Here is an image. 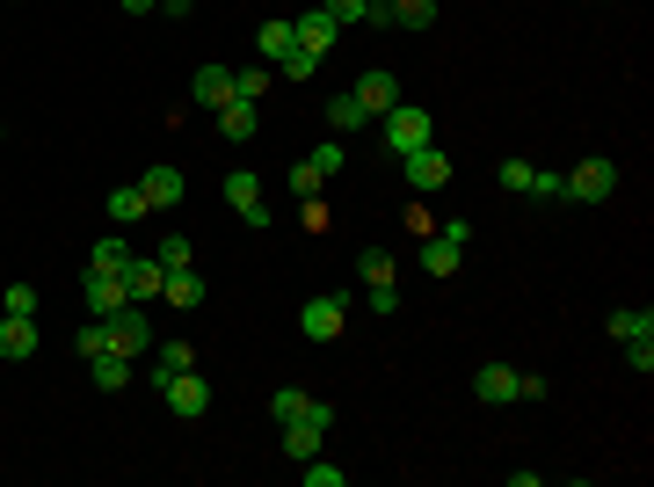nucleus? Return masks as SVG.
<instances>
[{
	"label": "nucleus",
	"mask_w": 654,
	"mask_h": 487,
	"mask_svg": "<svg viewBox=\"0 0 654 487\" xmlns=\"http://www.w3.org/2000/svg\"><path fill=\"white\" fill-rule=\"evenodd\" d=\"M379 131H386V146H393V153H414V146L436 139V117H430V109H414L408 95H400V103L379 117Z\"/></svg>",
	"instance_id": "1"
},
{
	"label": "nucleus",
	"mask_w": 654,
	"mask_h": 487,
	"mask_svg": "<svg viewBox=\"0 0 654 487\" xmlns=\"http://www.w3.org/2000/svg\"><path fill=\"white\" fill-rule=\"evenodd\" d=\"M611 190H619V160H603V153H589L582 168L560 174V197H574V204H603Z\"/></svg>",
	"instance_id": "2"
},
{
	"label": "nucleus",
	"mask_w": 654,
	"mask_h": 487,
	"mask_svg": "<svg viewBox=\"0 0 654 487\" xmlns=\"http://www.w3.org/2000/svg\"><path fill=\"white\" fill-rule=\"evenodd\" d=\"M342 320H349V298H342V292H320V298H306V306H298V335H306V342H335V335H342Z\"/></svg>",
	"instance_id": "3"
},
{
	"label": "nucleus",
	"mask_w": 654,
	"mask_h": 487,
	"mask_svg": "<svg viewBox=\"0 0 654 487\" xmlns=\"http://www.w3.org/2000/svg\"><path fill=\"white\" fill-rule=\"evenodd\" d=\"M327 422H335V407H327V401H313V415H298V422H276V430H284V458H298V466H306V458H320Z\"/></svg>",
	"instance_id": "4"
},
{
	"label": "nucleus",
	"mask_w": 654,
	"mask_h": 487,
	"mask_svg": "<svg viewBox=\"0 0 654 487\" xmlns=\"http://www.w3.org/2000/svg\"><path fill=\"white\" fill-rule=\"evenodd\" d=\"M160 401H168L182 422H197L211 407V379H204V371H175V379H160Z\"/></svg>",
	"instance_id": "5"
},
{
	"label": "nucleus",
	"mask_w": 654,
	"mask_h": 487,
	"mask_svg": "<svg viewBox=\"0 0 654 487\" xmlns=\"http://www.w3.org/2000/svg\"><path fill=\"white\" fill-rule=\"evenodd\" d=\"M103 328H109V349H124V357L154 349V320H146V306H131V298H124V306L103 320Z\"/></svg>",
	"instance_id": "6"
},
{
	"label": "nucleus",
	"mask_w": 654,
	"mask_h": 487,
	"mask_svg": "<svg viewBox=\"0 0 654 487\" xmlns=\"http://www.w3.org/2000/svg\"><path fill=\"white\" fill-rule=\"evenodd\" d=\"M81 298H87V320H109L131 292H124L117 269H87V277H81Z\"/></svg>",
	"instance_id": "7"
},
{
	"label": "nucleus",
	"mask_w": 654,
	"mask_h": 487,
	"mask_svg": "<svg viewBox=\"0 0 654 487\" xmlns=\"http://www.w3.org/2000/svg\"><path fill=\"white\" fill-rule=\"evenodd\" d=\"M292 30H298V44H306L313 59H335V44H342V22L327 15V8H306V15H292Z\"/></svg>",
	"instance_id": "8"
},
{
	"label": "nucleus",
	"mask_w": 654,
	"mask_h": 487,
	"mask_svg": "<svg viewBox=\"0 0 654 487\" xmlns=\"http://www.w3.org/2000/svg\"><path fill=\"white\" fill-rule=\"evenodd\" d=\"M225 204L241 211L247 226H270V219H276V211H270V197H262V182H255V174H241V168L225 174Z\"/></svg>",
	"instance_id": "9"
},
{
	"label": "nucleus",
	"mask_w": 654,
	"mask_h": 487,
	"mask_svg": "<svg viewBox=\"0 0 654 487\" xmlns=\"http://www.w3.org/2000/svg\"><path fill=\"white\" fill-rule=\"evenodd\" d=\"M349 95H357V103L371 109V117H386V109L400 103V81H393V73H386V66H363L357 81H349Z\"/></svg>",
	"instance_id": "10"
},
{
	"label": "nucleus",
	"mask_w": 654,
	"mask_h": 487,
	"mask_svg": "<svg viewBox=\"0 0 654 487\" xmlns=\"http://www.w3.org/2000/svg\"><path fill=\"white\" fill-rule=\"evenodd\" d=\"M400 160H408V190H422V197L451 182V160L436 153V139H430V146H414V153H400Z\"/></svg>",
	"instance_id": "11"
},
{
	"label": "nucleus",
	"mask_w": 654,
	"mask_h": 487,
	"mask_svg": "<svg viewBox=\"0 0 654 487\" xmlns=\"http://www.w3.org/2000/svg\"><path fill=\"white\" fill-rule=\"evenodd\" d=\"M473 401L517 407V371H509V364H481V371H473Z\"/></svg>",
	"instance_id": "12"
},
{
	"label": "nucleus",
	"mask_w": 654,
	"mask_h": 487,
	"mask_svg": "<svg viewBox=\"0 0 654 487\" xmlns=\"http://www.w3.org/2000/svg\"><path fill=\"white\" fill-rule=\"evenodd\" d=\"M320 124H327V131H335V139H349V131H363V124H379V117H371V109H363L357 95H349V87H342V95H327Z\"/></svg>",
	"instance_id": "13"
},
{
	"label": "nucleus",
	"mask_w": 654,
	"mask_h": 487,
	"mask_svg": "<svg viewBox=\"0 0 654 487\" xmlns=\"http://www.w3.org/2000/svg\"><path fill=\"white\" fill-rule=\"evenodd\" d=\"M160 284H168V269H160V255H131V269H124V292H131V306H154Z\"/></svg>",
	"instance_id": "14"
},
{
	"label": "nucleus",
	"mask_w": 654,
	"mask_h": 487,
	"mask_svg": "<svg viewBox=\"0 0 654 487\" xmlns=\"http://www.w3.org/2000/svg\"><path fill=\"white\" fill-rule=\"evenodd\" d=\"M160 298H168L175 314H190V306H204V298H211V284L197 277V262H190V269H168V284H160Z\"/></svg>",
	"instance_id": "15"
},
{
	"label": "nucleus",
	"mask_w": 654,
	"mask_h": 487,
	"mask_svg": "<svg viewBox=\"0 0 654 487\" xmlns=\"http://www.w3.org/2000/svg\"><path fill=\"white\" fill-rule=\"evenodd\" d=\"M0 357H8V364L36 357V320L30 314H0Z\"/></svg>",
	"instance_id": "16"
},
{
	"label": "nucleus",
	"mask_w": 654,
	"mask_h": 487,
	"mask_svg": "<svg viewBox=\"0 0 654 487\" xmlns=\"http://www.w3.org/2000/svg\"><path fill=\"white\" fill-rule=\"evenodd\" d=\"M458 262H465V241H451L444 226L422 241V269H430V277H458Z\"/></svg>",
	"instance_id": "17"
},
{
	"label": "nucleus",
	"mask_w": 654,
	"mask_h": 487,
	"mask_svg": "<svg viewBox=\"0 0 654 487\" xmlns=\"http://www.w3.org/2000/svg\"><path fill=\"white\" fill-rule=\"evenodd\" d=\"M255 52L270 59V66H284V59L298 52V30H292L284 15H276V22H262V30H255Z\"/></svg>",
	"instance_id": "18"
},
{
	"label": "nucleus",
	"mask_w": 654,
	"mask_h": 487,
	"mask_svg": "<svg viewBox=\"0 0 654 487\" xmlns=\"http://www.w3.org/2000/svg\"><path fill=\"white\" fill-rule=\"evenodd\" d=\"M219 131H225V139H233V146H247V139H255V131H262L255 103H241V95H233V103H219Z\"/></svg>",
	"instance_id": "19"
},
{
	"label": "nucleus",
	"mask_w": 654,
	"mask_h": 487,
	"mask_svg": "<svg viewBox=\"0 0 654 487\" xmlns=\"http://www.w3.org/2000/svg\"><path fill=\"white\" fill-rule=\"evenodd\" d=\"M190 103H204V109L233 103V73H225V66H197V81H190Z\"/></svg>",
	"instance_id": "20"
},
{
	"label": "nucleus",
	"mask_w": 654,
	"mask_h": 487,
	"mask_svg": "<svg viewBox=\"0 0 654 487\" xmlns=\"http://www.w3.org/2000/svg\"><path fill=\"white\" fill-rule=\"evenodd\" d=\"M138 190H146V204H154V211H168V204H182V174H175V168H146V174H138Z\"/></svg>",
	"instance_id": "21"
},
{
	"label": "nucleus",
	"mask_w": 654,
	"mask_h": 487,
	"mask_svg": "<svg viewBox=\"0 0 654 487\" xmlns=\"http://www.w3.org/2000/svg\"><path fill=\"white\" fill-rule=\"evenodd\" d=\"M87 371H95V385H103V393H124V385H131V357H124V349L87 357Z\"/></svg>",
	"instance_id": "22"
},
{
	"label": "nucleus",
	"mask_w": 654,
	"mask_h": 487,
	"mask_svg": "<svg viewBox=\"0 0 654 487\" xmlns=\"http://www.w3.org/2000/svg\"><path fill=\"white\" fill-rule=\"evenodd\" d=\"M611 342H654V314L647 306H619L611 314Z\"/></svg>",
	"instance_id": "23"
},
{
	"label": "nucleus",
	"mask_w": 654,
	"mask_h": 487,
	"mask_svg": "<svg viewBox=\"0 0 654 487\" xmlns=\"http://www.w3.org/2000/svg\"><path fill=\"white\" fill-rule=\"evenodd\" d=\"M175 371H197V342H154V385Z\"/></svg>",
	"instance_id": "24"
},
{
	"label": "nucleus",
	"mask_w": 654,
	"mask_h": 487,
	"mask_svg": "<svg viewBox=\"0 0 654 487\" xmlns=\"http://www.w3.org/2000/svg\"><path fill=\"white\" fill-rule=\"evenodd\" d=\"M146 190H138V182H124V190H109V219H117V226H138V219H146Z\"/></svg>",
	"instance_id": "25"
},
{
	"label": "nucleus",
	"mask_w": 654,
	"mask_h": 487,
	"mask_svg": "<svg viewBox=\"0 0 654 487\" xmlns=\"http://www.w3.org/2000/svg\"><path fill=\"white\" fill-rule=\"evenodd\" d=\"M87 269H131V241H124V233H103V241H95V255H87Z\"/></svg>",
	"instance_id": "26"
},
{
	"label": "nucleus",
	"mask_w": 654,
	"mask_h": 487,
	"mask_svg": "<svg viewBox=\"0 0 654 487\" xmlns=\"http://www.w3.org/2000/svg\"><path fill=\"white\" fill-rule=\"evenodd\" d=\"M270 415H276V422L313 415V393H306V385H276V393H270Z\"/></svg>",
	"instance_id": "27"
},
{
	"label": "nucleus",
	"mask_w": 654,
	"mask_h": 487,
	"mask_svg": "<svg viewBox=\"0 0 654 487\" xmlns=\"http://www.w3.org/2000/svg\"><path fill=\"white\" fill-rule=\"evenodd\" d=\"M393 8V30H430L436 22V0H386Z\"/></svg>",
	"instance_id": "28"
},
{
	"label": "nucleus",
	"mask_w": 654,
	"mask_h": 487,
	"mask_svg": "<svg viewBox=\"0 0 654 487\" xmlns=\"http://www.w3.org/2000/svg\"><path fill=\"white\" fill-rule=\"evenodd\" d=\"M270 81H276V66H241V73H233V95H241V103H262Z\"/></svg>",
	"instance_id": "29"
},
{
	"label": "nucleus",
	"mask_w": 654,
	"mask_h": 487,
	"mask_svg": "<svg viewBox=\"0 0 654 487\" xmlns=\"http://www.w3.org/2000/svg\"><path fill=\"white\" fill-rule=\"evenodd\" d=\"M357 277H363V292H371V284H393V255H386V247H363Z\"/></svg>",
	"instance_id": "30"
},
{
	"label": "nucleus",
	"mask_w": 654,
	"mask_h": 487,
	"mask_svg": "<svg viewBox=\"0 0 654 487\" xmlns=\"http://www.w3.org/2000/svg\"><path fill=\"white\" fill-rule=\"evenodd\" d=\"M36 306H44V298H36V284H8V292H0V314H30V320H36Z\"/></svg>",
	"instance_id": "31"
},
{
	"label": "nucleus",
	"mask_w": 654,
	"mask_h": 487,
	"mask_svg": "<svg viewBox=\"0 0 654 487\" xmlns=\"http://www.w3.org/2000/svg\"><path fill=\"white\" fill-rule=\"evenodd\" d=\"M306 160H313V174H342V160H349V146H342V139H327V146H313V153H306Z\"/></svg>",
	"instance_id": "32"
},
{
	"label": "nucleus",
	"mask_w": 654,
	"mask_h": 487,
	"mask_svg": "<svg viewBox=\"0 0 654 487\" xmlns=\"http://www.w3.org/2000/svg\"><path fill=\"white\" fill-rule=\"evenodd\" d=\"M154 255H160V269H190V262H197V255H190V241H182V233H168V241H160Z\"/></svg>",
	"instance_id": "33"
},
{
	"label": "nucleus",
	"mask_w": 654,
	"mask_h": 487,
	"mask_svg": "<svg viewBox=\"0 0 654 487\" xmlns=\"http://www.w3.org/2000/svg\"><path fill=\"white\" fill-rule=\"evenodd\" d=\"M495 182H502V190H531V160H502V168H495Z\"/></svg>",
	"instance_id": "34"
},
{
	"label": "nucleus",
	"mask_w": 654,
	"mask_h": 487,
	"mask_svg": "<svg viewBox=\"0 0 654 487\" xmlns=\"http://www.w3.org/2000/svg\"><path fill=\"white\" fill-rule=\"evenodd\" d=\"M73 349H81V357H103V349H109V328H103V320H87V328L73 335Z\"/></svg>",
	"instance_id": "35"
},
{
	"label": "nucleus",
	"mask_w": 654,
	"mask_h": 487,
	"mask_svg": "<svg viewBox=\"0 0 654 487\" xmlns=\"http://www.w3.org/2000/svg\"><path fill=\"white\" fill-rule=\"evenodd\" d=\"M276 73H284V81H313V73H320V59H313L306 44H298V52L284 59V66H276Z\"/></svg>",
	"instance_id": "36"
},
{
	"label": "nucleus",
	"mask_w": 654,
	"mask_h": 487,
	"mask_svg": "<svg viewBox=\"0 0 654 487\" xmlns=\"http://www.w3.org/2000/svg\"><path fill=\"white\" fill-rule=\"evenodd\" d=\"M320 8H327L335 22H342V30H349V22H363V15H371V0H320Z\"/></svg>",
	"instance_id": "37"
},
{
	"label": "nucleus",
	"mask_w": 654,
	"mask_h": 487,
	"mask_svg": "<svg viewBox=\"0 0 654 487\" xmlns=\"http://www.w3.org/2000/svg\"><path fill=\"white\" fill-rule=\"evenodd\" d=\"M320 182H327V174H313V160H298V168H292V197H320Z\"/></svg>",
	"instance_id": "38"
},
{
	"label": "nucleus",
	"mask_w": 654,
	"mask_h": 487,
	"mask_svg": "<svg viewBox=\"0 0 654 487\" xmlns=\"http://www.w3.org/2000/svg\"><path fill=\"white\" fill-rule=\"evenodd\" d=\"M349 473L342 466H320V458H306V487H342Z\"/></svg>",
	"instance_id": "39"
},
{
	"label": "nucleus",
	"mask_w": 654,
	"mask_h": 487,
	"mask_svg": "<svg viewBox=\"0 0 654 487\" xmlns=\"http://www.w3.org/2000/svg\"><path fill=\"white\" fill-rule=\"evenodd\" d=\"M524 197H538V204H552V197H560V174H546V168H531V190Z\"/></svg>",
	"instance_id": "40"
},
{
	"label": "nucleus",
	"mask_w": 654,
	"mask_h": 487,
	"mask_svg": "<svg viewBox=\"0 0 654 487\" xmlns=\"http://www.w3.org/2000/svg\"><path fill=\"white\" fill-rule=\"evenodd\" d=\"M517 401H546V379H538V371H517Z\"/></svg>",
	"instance_id": "41"
},
{
	"label": "nucleus",
	"mask_w": 654,
	"mask_h": 487,
	"mask_svg": "<svg viewBox=\"0 0 654 487\" xmlns=\"http://www.w3.org/2000/svg\"><path fill=\"white\" fill-rule=\"evenodd\" d=\"M625 364H633V371H654V342H625Z\"/></svg>",
	"instance_id": "42"
},
{
	"label": "nucleus",
	"mask_w": 654,
	"mask_h": 487,
	"mask_svg": "<svg viewBox=\"0 0 654 487\" xmlns=\"http://www.w3.org/2000/svg\"><path fill=\"white\" fill-rule=\"evenodd\" d=\"M124 15H146V8H160V0H117Z\"/></svg>",
	"instance_id": "43"
},
{
	"label": "nucleus",
	"mask_w": 654,
	"mask_h": 487,
	"mask_svg": "<svg viewBox=\"0 0 654 487\" xmlns=\"http://www.w3.org/2000/svg\"><path fill=\"white\" fill-rule=\"evenodd\" d=\"M160 8H168V15H175V22H182V15H190V0H160Z\"/></svg>",
	"instance_id": "44"
}]
</instances>
